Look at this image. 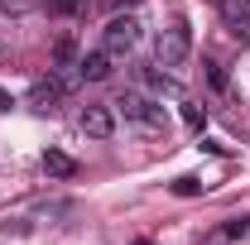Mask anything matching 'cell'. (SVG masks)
I'll list each match as a JSON object with an SVG mask.
<instances>
[{
    "label": "cell",
    "mask_w": 250,
    "mask_h": 245,
    "mask_svg": "<svg viewBox=\"0 0 250 245\" xmlns=\"http://www.w3.org/2000/svg\"><path fill=\"white\" fill-rule=\"evenodd\" d=\"M111 106H116V116H125L130 125H140V130H149V135L168 130V111L159 106L154 96H145V92H121Z\"/></svg>",
    "instance_id": "1"
},
{
    "label": "cell",
    "mask_w": 250,
    "mask_h": 245,
    "mask_svg": "<svg viewBox=\"0 0 250 245\" xmlns=\"http://www.w3.org/2000/svg\"><path fill=\"white\" fill-rule=\"evenodd\" d=\"M188 58H192V24H188V20H173L168 29L159 34L154 62L168 67V72H178V67H188Z\"/></svg>",
    "instance_id": "2"
},
{
    "label": "cell",
    "mask_w": 250,
    "mask_h": 245,
    "mask_svg": "<svg viewBox=\"0 0 250 245\" xmlns=\"http://www.w3.org/2000/svg\"><path fill=\"white\" fill-rule=\"evenodd\" d=\"M135 43H140V20H135V15H116V20L101 29V48L116 62H121L125 53H135Z\"/></svg>",
    "instance_id": "3"
},
{
    "label": "cell",
    "mask_w": 250,
    "mask_h": 245,
    "mask_svg": "<svg viewBox=\"0 0 250 245\" xmlns=\"http://www.w3.org/2000/svg\"><path fill=\"white\" fill-rule=\"evenodd\" d=\"M77 125H82V135H92V140H111V135H116V106H82Z\"/></svg>",
    "instance_id": "4"
},
{
    "label": "cell",
    "mask_w": 250,
    "mask_h": 245,
    "mask_svg": "<svg viewBox=\"0 0 250 245\" xmlns=\"http://www.w3.org/2000/svg\"><path fill=\"white\" fill-rule=\"evenodd\" d=\"M111 67H116V58H111L106 48H92V53H82V58H77V77H82V82H106V77H111Z\"/></svg>",
    "instance_id": "5"
},
{
    "label": "cell",
    "mask_w": 250,
    "mask_h": 245,
    "mask_svg": "<svg viewBox=\"0 0 250 245\" xmlns=\"http://www.w3.org/2000/svg\"><path fill=\"white\" fill-rule=\"evenodd\" d=\"M221 20L236 39H250V0H221Z\"/></svg>",
    "instance_id": "6"
},
{
    "label": "cell",
    "mask_w": 250,
    "mask_h": 245,
    "mask_svg": "<svg viewBox=\"0 0 250 245\" xmlns=\"http://www.w3.org/2000/svg\"><path fill=\"white\" fill-rule=\"evenodd\" d=\"M43 173H48V178H72L77 163H72L62 149H43Z\"/></svg>",
    "instance_id": "7"
},
{
    "label": "cell",
    "mask_w": 250,
    "mask_h": 245,
    "mask_svg": "<svg viewBox=\"0 0 250 245\" xmlns=\"http://www.w3.org/2000/svg\"><path fill=\"white\" fill-rule=\"evenodd\" d=\"M145 87H149V92H178L173 72H159V67H145Z\"/></svg>",
    "instance_id": "8"
},
{
    "label": "cell",
    "mask_w": 250,
    "mask_h": 245,
    "mask_svg": "<svg viewBox=\"0 0 250 245\" xmlns=\"http://www.w3.org/2000/svg\"><path fill=\"white\" fill-rule=\"evenodd\" d=\"M77 43H72V39H58V48H53V62H58V67H77Z\"/></svg>",
    "instance_id": "9"
},
{
    "label": "cell",
    "mask_w": 250,
    "mask_h": 245,
    "mask_svg": "<svg viewBox=\"0 0 250 245\" xmlns=\"http://www.w3.org/2000/svg\"><path fill=\"white\" fill-rule=\"evenodd\" d=\"M48 10L62 15V20H72V15H82V10H87V0H48Z\"/></svg>",
    "instance_id": "10"
},
{
    "label": "cell",
    "mask_w": 250,
    "mask_h": 245,
    "mask_svg": "<svg viewBox=\"0 0 250 245\" xmlns=\"http://www.w3.org/2000/svg\"><path fill=\"white\" fill-rule=\"evenodd\" d=\"M202 178H178V183H173V192H178V197H197V192H202Z\"/></svg>",
    "instance_id": "11"
},
{
    "label": "cell",
    "mask_w": 250,
    "mask_h": 245,
    "mask_svg": "<svg viewBox=\"0 0 250 245\" xmlns=\"http://www.w3.org/2000/svg\"><path fill=\"white\" fill-rule=\"evenodd\" d=\"M202 67H207V82H212V87H226V67H221V62H202Z\"/></svg>",
    "instance_id": "12"
},
{
    "label": "cell",
    "mask_w": 250,
    "mask_h": 245,
    "mask_svg": "<svg viewBox=\"0 0 250 245\" xmlns=\"http://www.w3.org/2000/svg\"><path fill=\"white\" fill-rule=\"evenodd\" d=\"M246 231H250V216H236V221H226V236H231V241H241Z\"/></svg>",
    "instance_id": "13"
},
{
    "label": "cell",
    "mask_w": 250,
    "mask_h": 245,
    "mask_svg": "<svg viewBox=\"0 0 250 245\" xmlns=\"http://www.w3.org/2000/svg\"><path fill=\"white\" fill-rule=\"evenodd\" d=\"M178 111H183V125H192V130H202V111H197V106H178Z\"/></svg>",
    "instance_id": "14"
},
{
    "label": "cell",
    "mask_w": 250,
    "mask_h": 245,
    "mask_svg": "<svg viewBox=\"0 0 250 245\" xmlns=\"http://www.w3.org/2000/svg\"><path fill=\"white\" fill-rule=\"evenodd\" d=\"M29 5H34V0H0V10H5V15H24Z\"/></svg>",
    "instance_id": "15"
},
{
    "label": "cell",
    "mask_w": 250,
    "mask_h": 245,
    "mask_svg": "<svg viewBox=\"0 0 250 245\" xmlns=\"http://www.w3.org/2000/svg\"><path fill=\"white\" fill-rule=\"evenodd\" d=\"M10 106H15V101H10V92H5V87H0V111H10Z\"/></svg>",
    "instance_id": "16"
}]
</instances>
